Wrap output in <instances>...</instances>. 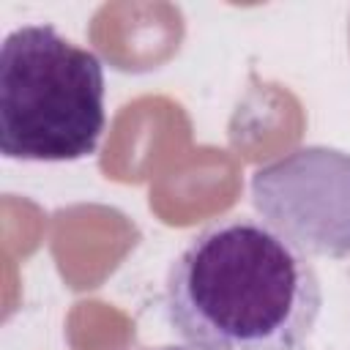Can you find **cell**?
<instances>
[{
	"label": "cell",
	"instance_id": "1",
	"mask_svg": "<svg viewBox=\"0 0 350 350\" xmlns=\"http://www.w3.org/2000/svg\"><path fill=\"white\" fill-rule=\"evenodd\" d=\"M320 309L309 257L249 216L197 232L164 279L167 323L197 350H301Z\"/></svg>",
	"mask_w": 350,
	"mask_h": 350
},
{
	"label": "cell",
	"instance_id": "2",
	"mask_svg": "<svg viewBox=\"0 0 350 350\" xmlns=\"http://www.w3.org/2000/svg\"><path fill=\"white\" fill-rule=\"evenodd\" d=\"M104 66L52 25H22L0 46V150L19 161L88 159L104 134Z\"/></svg>",
	"mask_w": 350,
	"mask_h": 350
},
{
	"label": "cell",
	"instance_id": "3",
	"mask_svg": "<svg viewBox=\"0 0 350 350\" xmlns=\"http://www.w3.org/2000/svg\"><path fill=\"white\" fill-rule=\"evenodd\" d=\"M249 194L262 221L306 257H350V153L298 148L257 167Z\"/></svg>",
	"mask_w": 350,
	"mask_h": 350
},
{
	"label": "cell",
	"instance_id": "4",
	"mask_svg": "<svg viewBox=\"0 0 350 350\" xmlns=\"http://www.w3.org/2000/svg\"><path fill=\"white\" fill-rule=\"evenodd\" d=\"M148 350H197L191 345H159V347H148Z\"/></svg>",
	"mask_w": 350,
	"mask_h": 350
}]
</instances>
